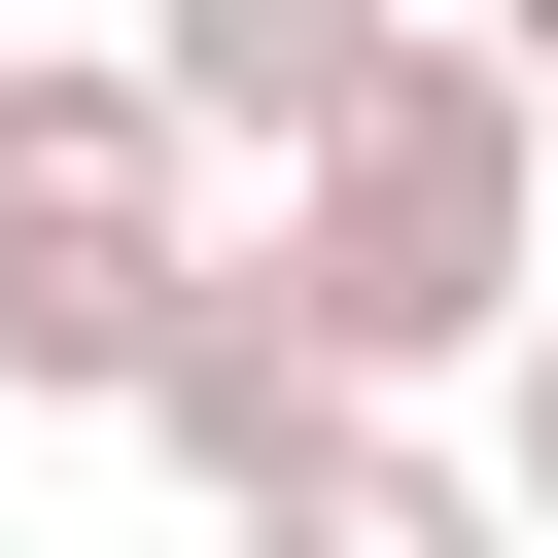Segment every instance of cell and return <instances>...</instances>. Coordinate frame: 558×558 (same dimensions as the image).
<instances>
[{
  "label": "cell",
  "instance_id": "obj_7",
  "mask_svg": "<svg viewBox=\"0 0 558 558\" xmlns=\"http://www.w3.org/2000/svg\"><path fill=\"white\" fill-rule=\"evenodd\" d=\"M453 35H488V70H523V105H558V0H453Z\"/></svg>",
  "mask_w": 558,
  "mask_h": 558
},
{
  "label": "cell",
  "instance_id": "obj_1",
  "mask_svg": "<svg viewBox=\"0 0 558 558\" xmlns=\"http://www.w3.org/2000/svg\"><path fill=\"white\" fill-rule=\"evenodd\" d=\"M279 279H314V349L418 418V384H488L523 314H558V105L488 70V35H418L314 174H279Z\"/></svg>",
  "mask_w": 558,
  "mask_h": 558
},
{
  "label": "cell",
  "instance_id": "obj_2",
  "mask_svg": "<svg viewBox=\"0 0 558 558\" xmlns=\"http://www.w3.org/2000/svg\"><path fill=\"white\" fill-rule=\"evenodd\" d=\"M174 279H209V140L140 105V35L105 70H0V384L35 418H140Z\"/></svg>",
  "mask_w": 558,
  "mask_h": 558
},
{
  "label": "cell",
  "instance_id": "obj_6",
  "mask_svg": "<svg viewBox=\"0 0 558 558\" xmlns=\"http://www.w3.org/2000/svg\"><path fill=\"white\" fill-rule=\"evenodd\" d=\"M488 488H523V558H558V314L488 349Z\"/></svg>",
  "mask_w": 558,
  "mask_h": 558
},
{
  "label": "cell",
  "instance_id": "obj_3",
  "mask_svg": "<svg viewBox=\"0 0 558 558\" xmlns=\"http://www.w3.org/2000/svg\"><path fill=\"white\" fill-rule=\"evenodd\" d=\"M349 418H384V384L314 349V279H279V244H209V279H174V349H140V453H174L209 523H279V488H314Z\"/></svg>",
  "mask_w": 558,
  "mask_h": 558
},
{
  "label": "cell",
  "instance_id": "obj_5",
  "mask_svg": "<svg viewBox=\"0 0 558 558\" xmlns=\"http://www.w3.org/2000/svg\"><path fill=\"white\" fill-rule=\"evenodd\" d=\"M209 558H523V488H488V453H418V418H349V453H314L279 523H209Z\"/></svg>",
  "mask_w": 558,
  "mask_h": 558
},
{
  "label": "cell",
  "instance_id": "obj_4",
  "mask_svg": "<svg viewBox=\"0 0 558 558\" xmlns=\"http://www.w3.org/2000/svg\"><path fill=\"white\" fill-rule=\"evenodd\" d=\"M384 70H418V0H140V105H174L209 174H314Z\"/></svg>",
  "mask_w": 558,
  "mask_h": 558
}]
</instances>
